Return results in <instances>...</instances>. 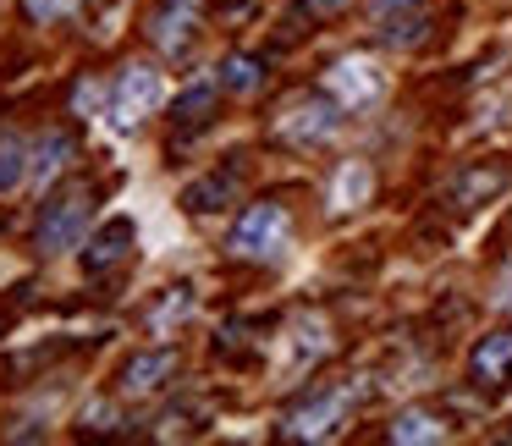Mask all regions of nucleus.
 I'll list each match as a JSON object with an SVG mask.
<instances>
[{"label":"nucleus","instance_id":"26","mask_svg":"<svg viewBox=\"0 0 512 446\" xmlns=\"http://www.w3.org/2000/svg\"><path fill=\"white\" fill-rule=\"evenodd\" d=\"M507 441H512V430H507Z\"/></svg>","mask_w":512,"mask_h":446},{"label":"nucleus","instance_id":"15","mask_svg":"<svg viewBox=\"0 0 512 446\" xmlns=\"http://www.w3.org/2000/svg\"><path fill=\"white\" fill-rule=\"evenodd\" d=\"M237 177L243 171H210V177H199V182H188L182 188V210L188 215H210V210H226L232 204V193H237Z\"/></svg>","mask_w":512,"mask_h":446},{"label":"nucleus","instance_id":"24","mask_svg":"<svg viewBox=\"0 0 512 446\" xmlns=\"http://www.w3.org/2000/svg\"><path fill=\"white\" fill-rule=\"evenodd\" d=\"M72 105H78V111H89V105H94V83H78V94H72Z\"/></svg>","mask_w":512,"mask_h":446},{"label":"nucleus","instance_id":"12","mask_svg":"<svg viewBox=\"0 0 512 446\" xmlns=\"http://www.w3.org/2000/svg\"><path fill=\"white\" fill-rule=\"evenodd\" d=\"M215 105H221V83H215V78H193L188 89L171 100V127H177V133H199V127H210Z\"/></svg>","mask_w":512,"mask_h":446},{"label":"nucleus","instance_id":"1","mask_svg":"<svg viewBox=\"0 0 512 446\" xmlns=\"http://www.w3.org/2000/svg\"><path fill=\"white\" fill-rule=\"evenodd\" d=\"M89 215H94V188H89V182H67V188H56V193L45 199V210H39L34 248H39L45 259L78 248L83 232H89Z\"/></svg>","mask_w":512,"mask_h":446},{"label":"nucleus","instance_id":"7","mask_svg":"<svg viewBox=\"0 0 512 446\" xmlns=\"http://www.w3.org/2000/svg\"><path fill=\"white\" fill-rule=\"evenodd\" d=\"M171 380H177V353H171V347H144V353H133L122 364L116 391H122V397H155Z\"/></svg>","mask_w":512,"mask_h":446},{"label":"nucleus","instance_id":"11","mask_svg":"<svg viewBox=\"0 0 512 446\" xmlns=\"http://www.w3.org/2000/svg\"><path fill=\"white\" fill-rule=\"evenodd\" d=\"M133 243H138V226L127 221V215H111V221L89 237V248H83V270H89V276H100V270L122 265V259L133 254Z\"/></svg>","mask_w":512,"mask_h":446},{"label":"nucleus","instance_id":"22","mask_svg":"<svg viewBox=\"0 0 512 446\" xmlns=\"http://www.w3.org/2000/svg\"><path fill=\"white\" fill-rule=\"evenodd\" d=\"M303 6H309L314 17H336L342 6H353V0H303Z\"/></svg>","mask_w":512,"mask_h":446},{"label":"nucleus","instance_id":"16","mask_svg":"<svg viewBox=\"0 0 512 446\" xmlns=\"http://www.w3.org/2000/svg\"><path fill=\"white\" fill-rule=\"evenodd\" d=\"M391 441L397 446H435V441H446V424L435 419L430 408H402L397 419H391Z\"/></svg>","mask_w":512,"mask_h":446},{"label":"nucleus","instance_id":"3","mask_svg":"<svg viewBox=\"0 0 512 446\" xmlns=\"http://www.w3.org/2000/svg\"><path fill=\"white\" fill-rule=\"evenodd\" d=\"M287 237H292L287 204H281V199H259V204H248V210L237 215L226 248H232L237 259H276L281 248H287Z\"/></svg>","mask_w":512,"mask_h":446},{"label":"nucleus","instance_id":"20","mask_svg":"<svg viewBox=\"0 0 512 446\" xmlns=\"http://www.w3.org/2000/svg\"><path fill=\"white\" fill-rule=\"evenodd\" d=\"M325 325L320 320H298V331H292V358H298V364H314V358L325 353Z\"/></svg>","mask_w":512,"mask_h":446},{"label":"nucleus","instance_id":"10","mask_svg":"<svg viewBox=\"0 0 512 446\" xmlns=\"http://www.w3.org/2000/svg\"><path fill=\"white\" fill-rule=\"evenodd\" d=\"M512 182V171L501 166V160H479V166H463L452 177V188H446V199L457 204V210H479V204H490L501 188Z\"/></svg>","mask_w":512,"mask_h":446},{"label":"nucleus","instance_id":"14","mask_svg":"<svg viewBox=\"0 0 512 446\" xmlns=\"http://www.w3.org/2000/svg\"><path fill=\"white\" fill-rule=\"evenodd\" d=\"M369 193H375V171L364 166V160H342L331 177V193H325V204H331L336 215L358 210V204H369Z\"/></svg>","mask_w":512,"mask_h":446},{"label":"nucleus","instance_id":"4","mask_svg":"<svg viewBox=\"0 0 512 446\" xmlns=\"http://www.w3.org/2000/svg\"><path fill=\"white\" fill-rule=\"evenodd\" d=\"M342 111L347 105L336 100V94H303V100H292L287 111L276 116V138L292 149H320L325 138L342 133Z\"/></svg>","mask_w":512,"mask_h":446},{"label":"nucleus","instance_id":"17","mask_svg":"<svg viewBox=\"0 0 512 446\" xmlns=\"http://www.w3.org/2000/svg\"><path fill=\"white\" fill-rule=\"evenodd\" d=\"M430 39V17L413 6V12H391L386 23H380V45H391V50H413V45H424Z\"/></svg>","mask_w":512,"mask_h":446},{"label":"nucleus","instance_id":"23","mask_svg":"<svg viewBox=\"0 0 512 446\" xmlns=\"http://www.w3.org/2000/svg\"><path fill=\"white\" fill-rule=\"evenodd\" d=\"M413 6H424V0H375V12L391 17V12H413Z\"/></svg>","mask_w":512,"mask_h":446},{"label":"nucleus","instance_id":"25","mask_svg":"<svg viewBox=\"0 0 512 446\" xmlns=\"http://www.w3.org/2000/svg\"><path fill=\"white\" fill-rule=\"evenodd\" d=\"M501 303L512 309V265H507V276H501Z\"/></svg>","mask_w":512,"mask_h":446},{"label":"nucleus","instance_id":"19","mask_svg":"<svg viewBox=\"0 0 512 446\" xmlns=\"http://www.w3.org/2000/svg\"><path fill=\"white\" fill-rule=\"evenodd\" d=\"M23 177H28V144L12 133H0V193L17 188Z\"/></svg>","mask_w":512,"mask_h":446},{"label":"nucleus","instance_id":"5","mask_svg":"<svg viewBox=\"0 0 512 446\" xmlns=\"http://www.w3.org/2000/svg\"><path fill=\"white\" fill-rule=\"evenodd\" d=\"M358 402V386H325L314 391V397H303L298 408L287 413V441H331L336 430H342V419L353 413Z\"/></svg>","mask_w":512,"mask_h":446},{"label":"nucleus","instance_id":"6","mask_svg":"<svg viewBox=\"0 0 512 446\" xmlns=\"http://www.w3.org/2000/svg\"><path fill=\"white\" fill-rule=\"evenodd\" d=\"M144 34L160 56H188L204 34V0H155L144 17Z\"/></svg>","mask_w":512,"mask_h":446},{"label":"nucleus","instance_id":"13","mask_svg":"<svg viewBox=\"0 0 512 446\" xmlns=\"http://www.w3.org/2000/svg\"><path fill=\"white\" fill-rule=\"evenodd\" d=\"M72 155H78V144H72V133H61V127H50V133H39L34 144H28V177H34V182H56L61 171L72 166Z\"/></svg>","mask_w":512,"mask_h":446},{"label":"nucleus","instance_id":"18","mask_svg":"<svg viewBox=\"0 0 512 446\" xmlns=\"http://www.w3.org/2000/svg\"><path fill=\"white\" fill-rule=\"evenodd\" d=\"M221 89H232V94H254V89H265V61L259 56H226L221 61Z\"/></svg>","mask_w":512,"mask_h":446},{"label":"nucleus","instance_id":"8","mask_svg":"<svg viewBox=\"0 0 512 446\" xmlns=\"http://www.w3.org/2000/svg\"><path fill=\"white\" fill-rule=\"evenodd\" d=\"M468 380H474L479 391H501L512 380V325L485 331L474 342V353H468Z\"/></svg>","mask_w":512,"mask_h":446},{"label":"nucleus","instance_id":"2","mask_svg":"<svg viewBox=\"0 0 512 446\" xmlns=\"http://www.w3.org/2000/svg\"><path fill=\"white\" fill-rule=\"evenodd\" d=\"M160 100H166V83H160V72L144 67V61H127V67L111 78V94H105V116H111L116 133H133L144 116H155Z\"/></svg>","mask_w":512,"mask_h":446},{"label":"nucleus","instance_id":"21","mask_svg":"<svg viewBox=\"0 0 512 446\" xmlns=\"http://www.w3.org/2000/svg\"><path fill=\"white\" fill-rule=\"evenodd\" d=\"M23 12L28 23H56V17L72 12V0H23Z\"/></svg>","mask_w":512,"mask_h":446},{"label":"nucleus","instance_id":"9","mask_svg":"<svg viewBox=\"0 0 512 446\" xmlns=\"http://www.w3.org/2000/svg\"><path fill=\"white\" fill-rule=\"evenodd\" d=\"M325 89H331L347 111H364V105H375L380 94H386V78H380L364 56H347V61H336V67L325 72Z\"/></svg>","mask_w":512,"mask_h":446}]
</instances>
